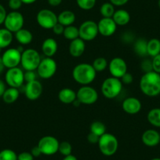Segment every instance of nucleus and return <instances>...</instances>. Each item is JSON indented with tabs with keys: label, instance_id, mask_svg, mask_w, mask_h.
Listing matches in <instances>:
<instances>
[{
	"label": "nucleus",
	"instance_id": "72a5a7b5",
	"mask_svg": "<svg viewBox=\"0 0 160 160\" xmlns=\"http://www.w3.org/2000/svg\"><path fill=\"white\" fill-rule=\"evenodd\" d=\"M97 0H76V3L81 10H90L95 7Z\"/></svg>",
	"mask_w": 160,
	"mask_h": 160
},
{
	"label": "nucleus",
	"instance_id": "c03bdc74",
	"mask_svg": "<svg viewBox=\"0 0 160 160\" xmlns=\"http://www.w3.org/2000/svg\"><path fill=\"white\" fill-rule=\"evenodd\" d=\"M64 28L65 27L63 26L62 24L58 23V24H57L53 28H52V30H53V32L55 34V35H63V33H64Z\"/></svg>",
	"mask_w": 160,
	"mask_h": 160
},
{
	"label": "nucleus",
	"instance_id": "09e8293b",
	"mask_svg": "<svg viewBox=\"0 0 160 160\" xmlns=\"http://www.w3.org/2000/svg\"><path fill=\"white\" fill-rule=\"evenodd\" d=\"M31 153H32V155H33L34 158L35 157H39L40 155H42V152H41V151H40L39 148L38 147V145L35 146V147H33L32 148V151H31Z\"/></svg>",
	"mask_w": 160,
	"mask_h": 160
},
{
	"label": "nucleus",
	"instance_id": "603ef678",
	"mask_svg": "<svg viewBox=\"0 0 160 160\" xmlns=\"http://www.w3.org/2000/svg\"><path fill=\"white\" fill-rule=\"evenodd\" d=\"M62 160H78L76 157L73 155H69L67 156H64V158Z\"/></svg>",
	"mask_w": 160,
	"mask_h": 160
},
{
	"label": "nucleus",
	"instance_id": "dca6fc26",
	"mask_svg": "<svg viewBox=\"0 0 160 160\" xmlns=\"http://www.w3.org/2000/svg\"><path fill=\"white\" fill-rule=\"evenodd\" d=\"M98 32L104 37L112 36L116 32L117 25L112 18H103L98 23Z\"/></svg>",
	"mask_w": 160,
	"mask_h": 160
},
{
	"label": "nucleus",
	"instance_id": "39448f33",
	"mask_svg": "<svg viewBox=\"0 0 160 160\" xmlns=\"http://www.w3.org/2000/svg\"><path fill=\"white\" fill-rule=\"evenodd\" d=\"M41 60V56L37 50L27 49L21 53V64L25 71H36Z\"/></svg>",
	"mask_w": 160,
	"mask_h": 160
},
{
	"label": "nucleus",
	"instance_id": "6e6552de",
	"mask_svg": "<svg viewBox=\"0 0 160 160\" xmlns=\"http://www.w3.org/2000/svg\"><path fill=\"white\" fill-rule=\"evenodd\" d=\"M78 32H79V38L84 40L85 42L92 41L96 38L99 34L98 23L90 20L84 21L78 28Z\"/></svg>",
	"mask_w": 160,
	"mask_h": 160
},
{
	"label": "nucleus",
	"instance_id": "0eeeda50",
	"mask_svg": "<svg viewBox=\"0 0 160 160\" xmlns=\"http://www.w3.org/2000/svg\"><path fill=\"white\" fill-rule=\"evenodd\" d=\"M36 21L44 29H52L58 23V15L49 9H42L37 13Z\"/></svg>",
	"mask_w": 160,
	"mask_h": 160
},
{
	"label": "nucleus",
	"instance_id": "412c9836",
	"mask_svg": "<svg viewBox=\"0 0 160 160\" xmlns=\"http://www.w3.org/2000/svg\"><path fill=\"white\" fill-rule=\"evenodd\" d=\"M112 19L115 21L117 26H125L130 21V14L127 10L120 9L115 10Z\"/></svg>",
	"mask_w": 160,
	"mask_h": 160
},
{
	"label": "nucleus",
	"instance_id": "de8ad7c7",
	"mask_svg": "<svg viewBox=\"0 0 160 160\" xmlns=\"http://www.w3.org/2000/svg\"><path fill=\"white\" fill-rule=\"evenodd\" d=\"M130 0H109V2L115 7H122L126 5Z\"/></svg>",
	"mask_w": 160,
	"mask_h": 160
},
{
	"label": "nucleus",
	"instance_id": "cd10ccee",
	"mask_svg": "<svg viewBox=\"0 0 160 160\" xmlns=\"http://www.w3.org/2000/svg\"><path fill=\"white\" fill-rule=\"evenodd\" d=\"M148 55L154 58L160 53V40L158 38H152L148 41Z\"/></svg>",
	"mask_w": 160,
	"mask_h": 160
},
{
	"label": "nucleus",
	"instance_id": "bf43d9fd",
	"mask_svg": "<svg viewBox=\"0 0 160 160\" xmlns=\"http://www.w3.org/2000/svg\"></svg>",
	"mask_w": 160,
	"mask_h": 160
},
{
	"label": "nucleus",
	"instance_id": "a878e982",
	"mask_svg": "<svg viewBox=\"0 0 160 160\" xmlns=\"http://www.w3.org/2000/svg\"><path fill=\"white\" fill-rule=\"evenodd\" d=\"M20 96V91L18 88L14 87H9L8 89H6L5 92L2 94V100L7 104H12L15 101H18Z\"/></svg>",
	"mask_w": 160,
	"mask_h": 160
},
{
	"label": "nucleus",
	"instance_id": "2eb2a0df",
	"mask_svg": "<svg viewBox=\"0 0 160 160\" xmlns=\"http://www.w3.org/2000/svg\"><path fill=\"white\" fill-rule=\"evenodd\" d=\"M43 87L42 83L38 80H34L32 82H27L24 87V93L29 101H36L42 95Z\"/></svg>",
	"mask_w": 160,
	"mask_h": 160
},
{
	"label": "nucleus",
	"instance_id": "a211bd4d",
	"mask_svg": "<svg viewBox=\"0 0 160 160\" xmlns=\"http://www.w3.org/2000/svg\"><path fill=\"white\" fill-rule=\"evenodd\" d=\"M141 141L148 147H155L160 143V133L155 130L149 129L143 133Z\"/></svg>",
	"mask_w": 160,
	"mask_h": 160
},
{
	"label": "nucleus",
	"instance_id": "2f4dec72",
	"mask_svg": "<svg viewBox=\"0 0 160 160\" xmlns=\"http://www.w3.org/2000/svg\"><path fill=\"white\" fill-rule=\"evenodd\" d=\"M90 132L98 136L101 137L106 133V127L102 122L100 121H95L92 122L90 127Z\"/></svg>",
	"mask_w": 160,
	"mask_h": 160
},
{
	"label": "nucleus",
	"instance_id": "4be33fe9",
	"mask_svg": "<svg viewBox=\"0 0 160 160\" xmlns=\"http://www.w3.org/2000/svg\"><path fill=\"white\" fill-rule=\"evenodd\" d=\"M58 99L63 104H72L77 99L76 92L70 88H63L58 93Z\"/></svg>",
	"mask_w": 160,
	"mask_h": 160
},
{
	"label": "nucleus",
	"instance_id": "423d86ee",
	"mask_svg": "<svg viewBox=\"0 0 160 160\" xmlns=\"http://www.w3.org/2000/svg\"><path fill=\"white\" fill-rule=\"evenodd\" d=\"M58 64L52 58H45L41 60L36 72L40 78L48 79L56 74Z\"/></svg>",
	"mask_w": 160,
	"mask_h": 160
},
{
	"label": "nucleus",
	"instance_id": "13d9d810",
	"mask_svg": "<svg viewBox=\"0 0 160 160\" xmlns=\"http://www.w3.org/2000/svg\"><path fill=\"white\" fill-rule=\"evenodd\" d=\"M158 7H159V9H160V0H158Z\"/></svg>",
	"mask_w": 160,
	"mask_h": 160
},
{
	"label": "nucleus",
	"instance_id": "6e6d98bb",
	"mask_svg": "<svg viewBox=\"0 0 160 160\" xmlns=\"http://www.w3.org/2000/svg\"><path fill=\"white\" fill-rule=\"evenodd\" d=\"M72 104H73L74 106H75V107H78V106H79L80 104H81V103H80L79 101H78V100L76 99L75 101H74L73 103H72Z\"/></svg>",
	"mask_w": 160,
	"mask_h": 160
},
{
	"label": "nucleus",
	"instance_id": "5701e85b",
	"mask_svg": "<svg viewBox=\"0 0 160 160\" xmlns=\"http://www.w3.org/2000/svg\"><path fill=\"white\" fill-rule=\"evenodd\" d=\"M75 14L74 12L72 10H64L61 13H59L58 16V23L62 24L64 27H68V26L73 25L74 22L75 21Z\"/></svg>",
	"mask_w": 160,
	"mask_h": 160
},
{
	"label": "nucleus",
	"instance_id": "c85d7f7f",
	"mask_svg": "<svg viewBox=\"0 0 160 160\" xmlns=\"http://www.w3.org/2000/svg\"><path fill=\"white\" fill-rule=\"evenodd\" d=\"M147 119L149 123L153 127H159L160 128V108H155L151 109L147 115Z\"/></svg>",
	"mask_w": 160,
	"mask_h": 160
},
{
	"label": "nucleus",
	"instance_id": "c9c22d12",
	"mask_svg": "<svg viewBox=\"0 0 160 160\" xmlns=\"http://www.w3.org/2000/svg\"><path fill=\"white\" fill-rule=\"evenodd\" d=\"M58 152L64 156H67V155H72V146L68 141H62L59 144V148H58Z\"/></svg>",
	"mask_w": 160,
	"mask_h": 160
},
{
	"label": "nucleus",
	"instance_id": "4468645a",
	"mask_svg": "<svg viewBox=\"0 0 160 160\" xmlns=\"http://www.w3.org/2000/svg\"><path fill=\"white\" fill-rule=\"evenodd\" d=\"M108 70L112 77L121 78L127 72V64L121 58H114L109 62Z\"/></svg>",
	"mask_w": 160,
	"mask_h": 160
},
{
	"label": "nucleus",
	"instance_id": "1a4fd4ad",
	"mask_svg": "<svg viewBox=\"0 0 160 160\" xmlns=\"http://www.w3.org/2000/svg\"><path fill=\"white\" fill-rule=\"evenodd\" d=\"M3 24L7 30L11 32L12 33H16L17 32L23 28L24 24V16L18 11H11L7 13Z\"/></svg>",
	"mask_w": 160,
	"mask_h": 160
},
{
	"label": "nucleus",
	"instance_id": "393cba45",
	"mask_svg": "<svg viewBox=\"0 0 160 160\" xmlns=\"http://www.w3.org/2000/svg\"><path fill=\"white\" fill-rule=\"evenodd\" d=\"M13 35L11 32L7 30L6 28H0V50L7 48L12 43Z\"/></svg>",
	"mask_w": 160,
	"mask_h": 160
},
{
	"label": "nucleus",
	"instance_id": "ddd939ff",
	"mask_svg": "<svg viewBox=\"0 0 160 160\" xmlns=\"http://www.w3.org/2000/svg\"><path fill=\"white\" fill-rule=\"evenodd\" d=\"M21 53H22L18 48L7 49L1 57L5 68L9 69L18 67L21 64Z\"/></svg>",
	"mask_w": 160,
	"mask_h": 160
},
{
	"label": "nucleus",
	"instance_id": "f704fd0d",
	"mask_svg": "<svg viewBox=\"0 0 160 160\" xmlns=\"http://www.w3.org/2000/svg\"><path fill=\"white\" fill-rule=\"evenodd\" d=\"M0 160H18V155L11 149H3L0 152Z\"/></svg>",
	"mask_w": 160,
	"mask_h": 160
},
{
	"label": "nucleus",
	"instance_id": "5fc2aeb1",
	"mask_svg": "<svg viewBox=\"0 0 160 160\" xmlns=\"http://www.w3.org/2000/svg\"><path fill=\"white\" fill-rule=\"evenodd\" d=\"M4 68H5V66H4L3 63H2V58H1V57H0V74L2 73V72H3Z\"/></svg>",
	"mask_w": 160,
	"mask_h": 160
},
{
	"label": "nucleus",
	"instance_id": "79ce46f5",
	"mask_svg": "<svg viewBox=\"0 0 160 160\" xmlns=\"http://www.w3.org/2000/svg\"><path fill=\"white\" fill-rule=\"evenodd\" d=\"M121 81H122V84H126V85H128L133 82V76L131 73L130 72H127L122 78H120Z\"/></svg>",
	"mask_w": 160,
	"mask_h": 160
},
{
	"label": "nucleus",
	"instance_id": "8fccbe9b",
	"mask_svg": "<svg viewBox=\"0 0 160 160\" xmlns=\"http://www.w3.org/2000/svg\"><path fill=\"white\" fill-rule=\"evenodd\" d=\"M63 0H47L49 5L51 6V7H58L59 5H61V3L62 2Z\"/></svg>",
	"mask_w": 160,
	"mask_h": 160
},
{
	"label": "nucleus",
	"instance_id": "ea45409f",
	"mask_svg": "<svg viewBox=\"0 0 160 160\" xmlns=\"http://www.w3.org/2000/svg\"><path fill=\"white\" fill-rule=\"evenodd\" d=\"M36 74L37 72H35V71H25V72L24 73V81L26 82H29L35 80L36 79Z\"/></svg>",
	"mask_w": 160,
	"mask_h": 160
},
{
	"label": "nucleus",
	"instance_id": "f8f14e48",
	"mask_svg": "<svg viewBox=\"0 0 160 160\" xmlns=\"http://www.w3.org/2000/svg\"><path fill=\"white\" fill-rule=\"evenodd\" d=\"M24 73L22 69L18 67L9 68L5 75L6 82L10 87L20 88L24 82Z\"/></svg>",
	"mask_w": 160,
	"mask_h": 160
},
{
	"label": "nucleus",
	"instance_id": "e433bc0d",
	"mask_svg": "<svg viewBox=\"0 0 160 160\" xmlns=\"http://www.w3.org/2000/svg\"><path fill=\"white\" fill-rule=\"evenodd\" d=\"M141 70H142L144 73L152 72V71H153V68H152V61H150V60L148 59L144 60V61L141 62Z\"/></svg>",
	"mask_w": 160,
	"mask_h": 160
},
{
	"label": "nucleus",
	"instance_id": "a19ab883",
	"mask_svg": "<svg viewBox=\"0 0 160 160\" xmlns=\"http://www.w3.org/2000/svg\"><path fill=\"white\" fill-rule=\"evenodd\" d=\"M122 41L125 43H130L133 42L134 40V35L132 32H125L122 35Z\"/></svg>",
	"mask_w": 160,
	"mask_h": 160
},
{
	"label": "nucleus",
	"instance_id": "49530a36",
	"mask_svg": "<svg viewBox=\"0 0 160 160\" xmlns=\"http://www.w3.org/2000/svg\"><path fill=\"white\" fill-rule=\"evenodd\" d=\"M7 15V13L5 7H4L2 4H0V25L4 23Z\"/></svg>",
	"mask_w": 160,
	"mask_h": 160
},
{
	"label": "nucleus",
	"instance_id": "a18cd8bd",
	"mask_svg": "<svg viewBox=\"0 0 160 160\" xmlns=\"http://www.w3.org/2000/svg\"><path fill=\"white\" fill-rule=\"evenodd\" d=\"M99 136L91 133V132H90L88 134V136H87V140H88V141L90 144H98V141H99Z\"/></svg>",
	"mask_w": 160,
	"mask_h": 160
},
{
	"label": "nucleus",
	"instance_id": "bb28decb",
	"mask_svg": "<svg viewBox=\"0 0 160 160\" xmlns=\"http://www.w3.org/2000/svg\"><path fill=\"white\" fill-rule=\"evenodd\" d=\"M147 44L148 41L144 38H138L133 43V50L136 54H138L139 57H145L148 55L147 51Z\"/></svg>",
	"mask_w": 160,
	"mask_h": 160
},
{
	"label": "nucleus",
	"instance_id": "864d4df0",
	"mask_svg": "<svg viewBox=\"0 0 160 160\" xmlns=\"http://www.w3.org/2000/svg\"><path fill=\"white\" fill-rule=\"evenodd\" d=\"M23 4H27V5H30V4H33L37 0H21Z\"/></svg>",
	"mask_w": 160,
	"mask_h": 160
},
{
	"label": "nucleus",
	"instance_id": "4d7b16f0",
	"mask_svg": "<svg viewBox=\"0 0 160 160\" xmlns=\"http://www.w3.org/2000/svg\"><path fill=\"white\" fill-rule=\"evenodd\" d=\"M151 160H160V158H154Z\"/></svg>",
	"mask_w": 160,
	"mask_h": 160
},
{
	"label": "nucleus",
	"instance_id": "f03ea898",
	"mask_svg": "<svg viewBox=\"0 0 160 160\" xmlns=\"http://www.w3.org/2000/svg\"><path fill=\"white\" fill-rule=\"evenodd\" d=\"M97 72L93 65L87 63H81L75 66L72 71V77L77 83L88 86L94 81Z\"/></svg>",
	"mask_w": 160,
	"mask_h": 160
},
{
	"label": "nucleus",
	"instance_id": "4c0bfd02",
	"mask_svg": "<svg viewBox=\"0 0 160 160\" xmlns=\"http://www.w3.org/2000/svg\"><path fill=\"white\" fill-rule=\"evenodd\" d=\"M23 5V2L21 0H9L8 6L13 11H18L21 6Z\"/></svg>",
	"mask_w": 160,
	"mask_h": 160
},
{
	"label": "nucleus",
	"instance_id": "6ab92c4d",
	"mask_svg": "<svg viewBox=\"0 0 160 160\" xmlns=\"http://www.w3.org/2000/svg\"><path fill=\"white\" fill-rule=\"evenodd\" d=\"M86 50V42L82 38H78L71 41L69 45V53L73 58H80Z\"/></svg>",
	"mask_w": 160,
	"mask_h": 160
},
{
	"label": "nucleus",
	"instance_id": "9b49d317",
	"mask_svg": "<svg viewBox=\"0 0 160 160\" xmlns=\"http://www.w3.org/2000/svg\"><path fill=\"white\" fill-rule=\"evenodd\" d=\"M60 142L53 136L42 137L38 143V147L42 155H53L58 152Z\"/></svg>",
	"mask_w": 160,
	"mask_h": 160
},
{
	"label": "nucleus",
	"instance_id": "58836bf2",
	"mask_svg": "<svg viewBox=\"0 0 160 160\" xmlns=\"http://www.w3.org/2000/svg\"><path fill=\"white\" fill-rule=\"evenodd\" d=\"M152 68L154 72L160 74V53L152 58Z\"/></svg>",
	"mask_w": 160,
	"mask_h": 160
},
{
	"label": "nucleus",
	"instance_id": "7ed1b4c3",
	"mask_svg": "<svg viewBox=\"0 0 160 160\" xmlns=\"http://www.w3.org/2000/svg\"><path fill=\"white\" fill-rule=\"evenodd\" d=\"M122 82L120 78L109 77L104 79L101 85V93L104 98L108 99H114L117 98L122 90Z\"/></svg>",
	"mask_w": 160,
	"mask_h": 160
},
{
	"label": "nucleus",
	"instance_id": "aec40b11",
	"mask_svg": "<svg viewBox=\"0 0 160 160\" xmlns=\"http://www.w3.org/2000/svg\"><path fill=\"white\" fill-rule=\"evenodd\" d=\"M58 49V42L53 38H47L42 44V51L46 58H53L56 54Z\"/></svg>",
	"mask_w": 160,
	"mask_h": 160
},
{
	"label": "nucleus",
	"instance_id": "f257e3e1",
	"mask_svg": "<svg viewBox=\"0 0 160 160\" xmlns=\"http://www.w3.org/2000/svg\"><path fill=\"white\" fill-rule=\"evenodd\" d=\"M141 91L148 97H156L160 94V74L152 72L144 73L140 79Z\"/></svg>",
	"mask_w": 160,
	"mask_h": 160
},
{
	"label": "nucleus",
	"instance_id": "37998d69",
	"mask_svg": "<svg viewBox=\"0 0 160 160\" xmlns=\"http://www.w3.org/2000/svg\"><path fill=\"white\" fill-rule=\"evenodd\" d=\"M18 160H34V156L31 152H23L18 155Z\"/></svg>",
	"mask_w": 160,
	"mask_h": 160
},
{
	"label": "nucleus",
	"instance_id": "f3484780",
	"mask_svg": "<svg viewBox=\"0 0 160 160\" xmlns=\"http://www.w3.org/2000/svg\"><path fill=\"white\" fill-rule=\"evenodd\" d=\"M122 108L126 113L129 115H136L141 110L142 104L138 98L130 97L124 100L122 104Z\"/></svg>",
	"mask_w": 160,
	"mask_h": 160
},
{
	"label": "nucleus",
	"instance_id": "9d476101",
	"mask_svg": "<svg viewBox=\"0 0 160 160\" xmlns=\"http://www.w3.org/2000/svg\"><path fill=\"white\" fill-rule=\"evenodd\" d=\"M77 100L81 104L90 105L98 100V93L94 88L90 86H82L76 92Z\"/></svg>",
	"mask_w": 160,
	"mask_h": 160
},
{
	"label": "nucleus",
	"instance_id": "7c9ffc66",
	"mask_svg": "<svg viewBox=\"0 0 160 160\" xmlns=\"http://www.w3.org/2000/svg\"><path fill=\"white\" fill-rule=\"evenodd\" d=\"M115 11V6L112 5L110 2L103 3L101 5V9H100V12H101V14L103 18H112Z\"/></svg>",
	"mask_w": 160,
	"mask_h": 160
},
{
	"label": "nucleus",
	"instance_id": "20e7f679",
	"mask_svg": "<svg viewBox=\"0 0 160 160\" xmlns=\"http://www.w3.org/2000/svg\"><path fill=\"white\" fill-rule=\"evenodd\" d=\"M101 153L105 156H112L115 155L118 148V141L115 135L105 133L100 137L98 143Z\"/></svg>",
	"mask_w": 160,
	"mask_h": 160
},
{
	"label": "nucleus",
	"instance_id": "c756f323",
	"mask_svg": "<svg viewBox=\"0 0 160 160\" xmlns=\"http://www.w3.org/2000/svg\"><path fill=\"white\" fill-rule=\"evenodd\" d=\"M64 38L66 39H68L72 41L75 38H79V32H78V28L75 27L74 25L68 26L64 28V33H63Z\"/></svg>",
	"mask_w": 160,
	"mask_h": 160
},
{
	"label": "nucleus",
	"instance_id": "473e14b6",
	"mask_svg": "<svg viewBox=\"0 0 160 160\" xmlns=\"http://www.w3.org/2000/svg\"><path fill=\"white\" fill-rule=\"evenodd\" d=\"M92 65H93L95 71L98 72H103V71L105 70L108 68V61L105 58H102V57H100V58H97L96 59L93 61Z\"/></svg>",
	"mask_w": 160,
	"mask_h": 160
},
{
	"label": "nucleus",
	"instance_id": "b1692460",
	"mask_svg": "<svg viewBox=\"0 0 160 160\" xmlns=\"http://www.w3.org/2000/svg\"><path fill=\"white\" fill-rule=\"evenodd\" d=\"M15 38L21 45L25 46L32 42L33 39V35L30 31L23 28L15 33Z\"/></svg>",
	"mask_w": 160,
	"mask_h": 160
},
{
	"label": "nucleus",
	"instance_id": "3c124183",
	"mask_svg": "<svg viewBox=\"0 0 160 160\" xmlns=\"http://www.w3.org/2000/svg\"><path fill=\"white\" fill-rule=\"evenodd\" d=\"M6 84L2 79H0V97H2L6 90Z\"/></svg>",
	"mask_w": 160,
	"mask_h": 160
}]
</instances>
